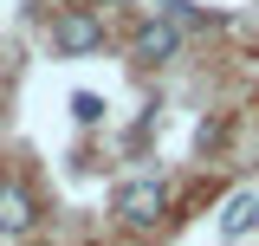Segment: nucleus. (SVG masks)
Listing matches in <instances>:
<instances>
[{"mask_svg": "<svg viewBox=\"0 0 259 246\" xmlns=\"http://www.w3.org/2000/svg\"><path fill=\"white\" fill-rule=\"evenodd\" d=\"M71 117H78V123H97V117H104V97H97V91H78V97H71Z\"/></svg>", "mask_w": 259, "mask_h": 246, "instance_id": "obj_6", "label": "nucleus"}, {"mask_svg": "<svg viewBox=\"0 0 259 246\" xmlns=\"http://www.w3.org/2000/svg\"><path fill=\"white\" fill-rule=\"evenodd\" d=\"M52 46H59L65 59H84V52H97V46H104V20H97V13H84V7H65L59 20H52Z\"/></svg>", "mask_w": 259, "mask_h": 246, "instance_id": "obj_2", "label": "nucleus"}, {"mask_svg": "<svg viewBox=\"0 0 259 246\" xmlns=\"http://www.w3.org/2000/svg\"><path fill=\"white\" fill-rule=\"evenodd\" d=\"M110 214L123 220V227H156V220L168 214V188H162L156 175H136V182H117V194H110Z\"/></svg>", "mask_w": 259, "mask_h": 246, "instance_id": "obj_1", "label": "nucleus"}, {"mask_svg": "<svg viewBox=\"0 0 259 246\" xmlns=\"http://www.w3.org/2000/svg\"><path fill=\"white\" fill-rule=\"evenodd\" d=\"M39 208H32V194L20 182H0V240H26Z\"/></svg>", "mask_w": 259, "mask_h": 246, "instance_id": "obj_4", "label": "nucleus"}, {"mask_svg": "<svg viewBox=\"0 0 259 246\" xmlns=\"http://www.w3.org/2000/svg\"><path fill=\"white\" fill-rule=\"evenodd\" d=\"M143 65H168L175 52H182V26L168 20V13H149L143 26H136V46H130Z\"/></svg>", "mask_w": 259, "mask_h": 246, "instance_id": "obj_3", "label": "nucleus"}, {"mask_svg": "<svg viewBox=\"0 0 259 246\" xmlns=\"http://www.w3.org/2000/svg\"><path fill=\"white\" fill-rule=\"evenodd\" d=\"M253 227H259V194H246V188L227 194V201H221V233H227V240H246Z\"/></svg>", "mask_w": 259, "mask_h": 246, "instance_id": "obj_5", "label": "nucleus"}]
</instances>
